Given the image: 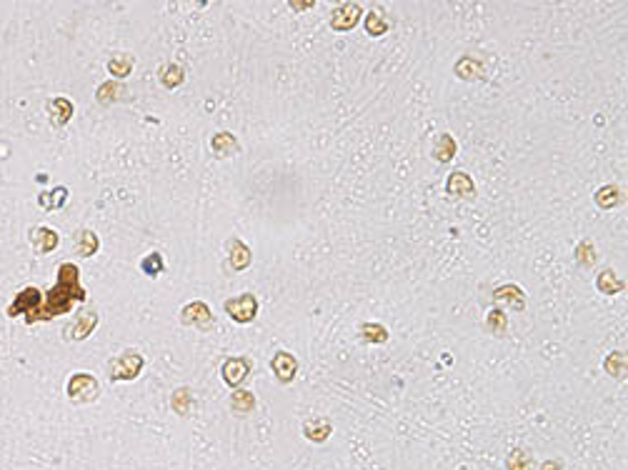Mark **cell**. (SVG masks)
I'll return each mask as SVG.
<instances>
[{"label": "cell", "instance_id": "cell-1", "mask_svg": "<svg viewBox=\"0 0 628 470\" xmlns=\"http://www.w3.org/2000/svg\"><path fill=\"white\" fill-rule=\"evenodd\" d=\"M75 300H85V290L78 280V268L73 263H63L58 268V285L53 290L45 293L43 306L38 308L36 313L25 315V323L33 325L38 321H50L56 315L68 313Z\"/></svg>", "mask_w": 628, "mask_h": 470}, {"label": "cell", "instance_id": "cell-2", "mask_svg": "<svg viewBox=\"0 0 628 470\" xmlns=\"http://www.w3.org/2000/svg\"><path fill=\"white\" fill-rule=\"evenodd\" d=\"M100 395V385L98 380L88 373H75V375L68 380V398L73 403H93V400Z\"/></svg>", "mask_w": 628, "mask_h": 470}, {"label": "cell", "instance_id": "cell-3", "mask_svg": "<svg viewBox=\"0 0 628 470\" xmlns=\"http://www.w3.org/2000/svg\"><path fill=\"white\" fill-rule=\"evenodd\" d=\"M43 306V295L38 288H23L21 293H18V298L8 306V318H18V315H30L36 313L38 308Z\"/></svg>", "mask_w": 628, "mask_h": 470}, {"label": "cell", "instance_id": "cell-4", "mask_svg": "<svg viewBox=\"0 0 628 470\" xmlns=\"http://www.w3.org/2000/svg\"><path fill=\"white\" fill-rule=\"evenodd\" d=\"M143 371V356L138 353H126V356L115 358L111 363V378L113 380H133Z\"/></svg>", "mask_w": 628, "mask_h": 470}, {"label": "cell", "instance_id": "cell-5", "mask_svg": "<svg viewBox=\"0 0 628 470\" xmlns=\"http://www.w3.org/2000/svg\"><path fill=\"white\" fill-rule=\"evenodd\" d=\"M226 310L231 313V318H233V321L251 323L255 318V313H258V303H255V298L251 295V293H246V295H240V298L228 300Z\"/></svg>", "mask_w": 628, "mask_h": 470}, {"label": "cell", "instance_id": "cell-6", "mask_svg": "<svg viewBox=\"0 0 628 470\" xmlns=\"http://www.w3.org/2000/svg\"><path fill=\"white\" fill-rule=\"evenodd\" d=\"M181 321H183L185 325H193V328L208 330L211 328V323H213V315H211V310H208L205 303H191V306L183 308Z\"/></svg>", "mask_w": 628, "mask_h": 470}, {"label": "cell", "instance_id": "cell-7", "mask_svg": "<svg viewBox=\"0 0 628 470\" xmlns=\"http://www.w3.org/2000/svg\"><path fill=\"white\" fill-rule=\"evenodd\" d=\"M248 360H243V358H228L226 363H223V380H226L231 388H238L243 380H246L248 375Z\"/></svg>", "mask_w": 628, "mask_h": 470}, {"label": "cell", "instance_id": "cell-8", "mask_svg": "<svg viewBox=\"0 0 628 470\" xmlns=\"http://www.w3.org/2000/svg\"><path fill=\"white\" fill-rule=\"evenodd\" d=\"M270 368H273L275 378H278L281 383H290V380L296 378L298 363H296V358L290 356V353H278V356L273 358Z\"/></svg>", "mask_w": 628, "mask_h": 470}, {"label": "cell", "instance_id": "cell-9", "mask_svg": "<svg viewBox=\"0 0 628 470\" xmlns=\"http://www.w3.org/2000/svg\"><path fill=\"white\" fill-rule=\"evenodd\" d=\"M30 240H33V245H36L38 253L45 256V253H50V250L58 245V235L53 233L50 228H36L33 230V235H30Z\"/></svg>", "mask_w": 628, "mask_h": 470}, {"label": "cell", "instance_id": "cell-10", "mask_svg": "<svg viewBox=\"0 0 628 470\" xmlns=\"http://www.w3.org/2000/svg\"><path fill=\"white\" fill-rule=\"evenodd\" d=\"M95 323H98V315L93 313V310H88V313H80V318L75 321V325L71 328V338H73V341H83V338H88V335H91V330L95 328Z\"/></svg>", "mask_w": 628, "mask_h": 470}, {"label": "cell", "instance_id": "cell-11", "mask_svg": "<svg viewBox=\"0 0 628 470\" xmlns=\"http://www.w3.org/2000/svg\"><path fill=\"white\" fill-rule=\"evenodd\" d=\"M68 200V190L65 188H53V190L43 193L40 198H38V206L45 208V210H56V208H60Z\"/></svg>", "mask_w": 628, "mask_h": 470}, {"label": "cell", "instance_id": "cell-12", "mask_svg": "<svg viewBox=\"0 0 628 470\" xmlns=\"http://www.w3.org/2000/svg\"><path fill=\"white\" fill-rule=\"evenodd\" d=\"M50 118H53V125H65L68 123V118H71V113H73V106H71V100H65V98H56L53 103H50Z\"/></svg>", "mask_w": 628, "mask_h": 470}, {"label": "cell", "instance_id": "cell-13", "mask_svg": "<svg viewBox=\"0 0 628 470\" xmlns=\"http://www.w3.org/2000/svg\"><path fill=\"white\" fill-rule=\"evenodd\" d=\"M75 248H78V253L85 258L95 256V250H98V238H95V233H93V230H80L78 238H75Z\"/></svg>", "mask_w": 628, "mask_h": 470}, {"label": "cell", "instance_id": "cell-14", "mask_svg": "<svg viewBox=\"0 0 628 470\" xmlns=\"http://www.w3.org/2000/svg\"><path fill=\"white\" fill-rule=\"evenodd\" d=\"M213 150L218 156H235L238 153V140L231 133H220V136L213 138Z\"/></svg>", "mask_w": 628, "mask_h": 470}, {"label": "cell", "instance_id": "cell-15", "mask_svg": "<svg viewBox=\"0 0 628 470\" xmlns=\"http://www.w3.org/2000/svg\"><path fill=\"white\" fill-rule=\"evenodd\" d=\"M191 403H193V395L188 388H178V391L173 393V400H170V406H173V410H176L178 415L191 413Z\"/></svg>", "mask_w": 628, "mask_h": 470}, {"label": "cell", "instance_id": "cell-16", "mask_svg": "<svg viewBox=\"0 0 628 470\" xmlns=\"http://www.w3.org/2000/svg\"><path fill=\"white\" fill-rule=\"evenodd\" d=\"M248 263H251V253H248V248L243 243L233 240L231 243V265H233L235 271H240V268H246Z\"/></svg>", "mask_w": 628, "mask_h": 470}, {"label": "cell", "instance_id": "cell-17", "mask_svg": "<svg viewBox=\"0 0 628 470\" xmlns=\"http://www.w3.org/2000/svg\"><path fill=\"white\" fill-rule=\"evenodd\" d=\"M231 406H233L235 413H251V410L255 408V398L248 391H238V393H233Z\"/></svg>", "mask_w": 628, "mask_h": 470}, {"label": "cell", "instance_id": "cell-18", "mask_svg": "<svg viewBox=\"0 0 628 470\" xmlns=\"http://www.w3.org/2000/svg\"><path fill=\"white\" fill-rule=\"evenodd\" d=\"M141 268H143V273H148V275H153V278H156L158 273H163V258H161V253H150L148 258H143Z\"/></svg>", "mask_w": 628, "mask_h": 470}, {"label": "cell", "instance_id": "cell-19", "mask_svg": "<svg viewBox=\"0 0 628 470\" xmlns=\"http://www.w3.org/2000/svg\"><path fill=\"white\" fill-rule=\"evenodd\" d=\"M130 65H133L130 58H123V60H120V58H113V60L108 63V71L113 73L115 78H126L128 73H130Z\"/></svg>", "mask_w": 628, "mask_h": 470}, {"label": "cell", "instance_id": "cell-20", "mask_svg": "<svg viewBox=\"0 0 628 470\" xmlns=\"http://www.w3.org/2000/svg\"><path fill=\"white\" fill-rule=\"evenodd\" d=\"M328 433H331V425H328V423H321V425H316V423H308V425H305V435H308L311 441H316V443L325 441V438H328Z\"/></svg>", "mask_w": 628, "mask_h": 470}, {"label": "cell", "instance_id": "cell-21", "mask_svg": "<svg viewBox=\"0 0 628 470\" xmlns=\"http://www.w3.org/2000/svg\"><path fill=\"white\" fill-rule=\"evenodd\" d=\"M161 80H163V86H165V88H176V86H181V83H183V71H181L178 65H170L168 71L161 75Z\"/></svg>", "mask_w": 628, "mask_h": 470}, {"label": "cell", "instance_id": "cell-22", "mask_svg": "<svg viewBox=\"0 0 628 470\" xmlns=\"http://www.w3.org/2000/svg\"><path fill=\"white\" fill-rule=\"evenodd\" d=\"M511 470H531V456L526 450H513V456L509 458Z\"/></svg>", "mask_w": 628, "mask_h": 470}, {"label": "cell", "instance_id": "cell-23", "mask_svg": "<svg viewBox=\"0 0 628 470\" xmlns=\"http://www.w3.org/2000/svg\"><path fill=\"white\" fill-rule=\"evenodd\" d=\"M598 288H601V290H606L608 295H614V293L618 290V288H623V285H621V283H616L614 273L606 271V273H603V275L598 278Z\"/></svg>", "mask_w": 628, "mask_h": 470}, {"label": "cell", "instance_id": "cell-24", "mask_svg": "<svg viewBox=\"0 0 628 470\" xmlns=\"http://www.w3.org/2000/svg\"><path fill=\"white\" fill-rule=\"evenodd\" d=\"M366 25H368V33H371V36H381V33H386V23L378 21V15H373V13L368 15Z\"/></svg>", "mask_w": 628, "mask_h": 470}]
</instances>
